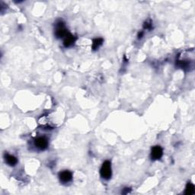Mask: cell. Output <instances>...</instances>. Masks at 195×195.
Wrapping results in <instances>:
<instances>
[{"mask_svg":"<svg viewBox=\"0 0 195 195\" xmlns=\"http://www.w3.org/2000/svg\"><path fill=\"white\" fill-rule=\"evenodd\" d=\"M34 145L40 150H44L48 147V139L45 137H39L34 140Z\"/></svg>","mask_w":195,"mask_h":195,"instance_id":"3","label":"cell"},{"mask_svg":"<svg viewBox=\"0 0 195 195\" xmlns=\"http://www.w3.org/2000/svg\"><path fill=\"white\" fill-rule=\"evenodd\" d=\"M143 34H144V33H143V32H139V34H138V38H139V39L142 38L143 36Z\"/></svg>","mask_w":195,"mask_h":195,"instance_id":"12","label":"cell"},{"mask_svg":"<svg viewBox=\"0 0 195 195\" xmlns=\"http://www.w3.org/2000/svg\"><path fill=\"white\" fill-rule=\"evenodd\" d=\"M59 178H60V182L65 184V183L71 182L72 179V174L70 171L64 170L59 174Z\"/></svg>","mask_w":195,"mask_h":195,"instance_id":"5","label":"cell"},{"mask_svg":"<svg viewBox=\"0 0 195 195\" xmlns=\"http://www.w3.org/2000/svg\"><path fill=\"white\" fill-rule=\"evenodd\" d=\"M76 41V37L69 33V34L64 37L63 44H64V46H66V47H70V46H72L74 44H75Z\"/></svg>","mask_w":195,"mask_h":195,"instance_id":"6","label":"cell"},{"mask_svg":"<svg viewBox=\"0 0 195 195\" xmlns=\"http://www.w3.org/2000/svg\"><path fill=\"white\" fill-rule=\"evenodd\" d=\"M143 27H144V29H146V30H151L153 28V22H151V20L146 21L144 23V25H143Z\"/></svg>","mask_w":195,"mask_h":195,"instance_id":"10","label":"cell"},{"mask_svg":"<svg viewBox=\"0 0 195 195\" xmlns=\"http://www.w3.org/2000/svg\"><path fill=\"white\" fill-rule=\"evenodd\" d=\"M69 34L68 31L65 27L64 23L63 22H58L56 25V31H55V35L57 38H63L65 37Z\"/></svg>","mask_w":195,"mask_h":195,"instance_id":"2","label":"cell"},{"mask_svg":"<svg viewBox=\"0 0 195 195\" xmlns=\"http://www.w3.org/2000/svg\"><path fill=\"white\" fill-rule=\"evenodd\" d=\"M195 193V187L194 184L191 182H188L186 185L185 191H184V194L186 195H192Z\"/></svg>","mask_w":195,"mask_h":195,"instance_id":"8","label":"cell"},{"mask_svg":"<svg viewBox=\"0 0 195 195\" xmlns=\"http://www.w3.org/2000/svg\"><path fill=\"white\" fill-rule=\"evenodd\" d=\"M163 155V148L160 146H153L151 150V158L153 160H158L162 158Z\"/></svg>","mask_w":195,"mask_h":195,"instance_id":"4","label":"cell"},{"mask_svg":"<svg viewBox=\"0 0 195 195\" xmlns=\"http://www.w3.org/2000/svg\"><path fill=\"white\" fill-rule=\"evenodd\" d=\"M5 158H6V162L8 165H9L10 166H15L17 163H18V159L15 156H12L9 154H6L5 156Z\"/></svg>","mask_w":195,"mask_h":195,"instance_id":"7","label":"cell"},{"mask_svg":"<svg viewBox=\"0 0 195 195\" xmlns=\"http://www.w3.org/2000/svg\"><path fill=\"white\" fill-rule=\"evenodd\" d=\"M130 191H131L130 188H126L124 189V191H123V192H122V194H127V193L130 192Z\"/></svg>","mask_w":195,"mask_h":195,"instance_id":"11","label":"cell"},{"mask_svg":"<svg viewBox=\"0 0 195 195\" xmlns=\"http://www.w3.org/2000/svg\"><path fill=\"white\" fill-rule=\"evenodd\" d=\"M100 174H101V177L103 178L106 179V180H108V179L111 178L112 174L111 162L107 160V161L103 163L102 165H101V170H100Z\"/></svg>","mask_w":195,"mask_h":195,"instance_id":"1","label":"cell"},{"mask_svg":"<svg viewBox=\"0 0 195 195\" xmlns=\"http://www.w3.org/2000/svg\"><path fill=\"white\" fill-rule=\"evenodd\" d=\"M104 40L102 38H95L92 41V50L93 51H96L103 44Z\"/></svg>","mask_w":195,"mask_h":195,"instance_id":"9","label":"cell"}]
</instances>
